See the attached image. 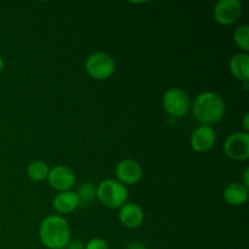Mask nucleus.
I'll use <instances>...</instances> for the list:
<instances>
[{
  "instance_id": "obj_22",
  "label": "nucleus",
  "mask_w": 249,
  "mask_h": 249,
  "mask_svg": "<svg viewBox=\"0 0 249 249\" xmlns=\"http://www.w3.org/2000/svg\"><path fill=\"white\" fill-rule=\"evenodd\" d=\"M248 174H249V169L247 168V169L245 170V173H243V180H245V186L246 187H248V185H249V180H248Z\"/></svg>"
},
{
  "instance_id": "obj_14",
  "label": "nucleus",
  "mask_w": 249,
  "mask_h": 249,
  "mask_svg": "<svg viewBox=\"0 0 249 249\" xmlns=\"http://www.w3.org/2000/svg\"><path fill=\"white\" fill-rule=\"evenodd\" d=\"M230 71L238 80L249 82V56L247 53H236L230 60Z\"/></svg>"
},
{
  "instance_id": "obj_1",
  "label": "nucleus",
  "mask_w": 249,
  "mask_h": 249,
  "mask_svg": "<svg viewBox=\"0 0 249 249\" xmlns=\"http://www.w3.org/2000/svg\"><path fill=\"white\" fill-rule=\"evenodd\" d=\"M41 243L49 249L67 247L71 240V230L65 218L60 215H49L41 221L39 228Z\"/></svg>"
},
{
  "instance_id": "obj_20",
  "label": "nucleus",
  "mask_w": 249,
  "mask_h": 249,
  "mask_svg": "<svg viewBox=\"0 0 249 249\" xmlns=\"http://www.w3.org/2000/svg\"><path fill=\"white\" fill-rule=\"evenodd\" d=\"M125 249H147V248H146V246L141 245V243H131V245H129Z\"/></svg>"
},
{
  "instance_id": "obj_2",
  "label": "nucleus",
  "mask_w": 249,
  "mask_h": 249,
  "mask_svg": "<svg viewBox=\"0 0 249 249\" xmlns=\"http://www.w3.org/2000/svg\"><path fill=\"white\" fill-rule=\"evenodd\" d=\"M192 113L202 125H212L223 118L225 113V104L216 92H202L195 100Z\"/></svg>"
},
{
  "instance_id": "obj_18",
  "label": "nucleus",
  "mask_w": 249,
  "mask_h": 249,
  "mask_svg": "<svg viewBox=\"0 0 249 249\" xmlns=\"http://www.w3.org/2000/svg\"><path fill=\"white\" fill-rule=\"evenodd\" d=\"M84 249H108L107 242L102 238H92L87 243Z\"/></svg>"
},
{
  "instance_id": "obj_11",
  "label": "nucleus",
  "mask_w": 249,
  "mask_h": 249,
  "mask_svg": "<svg viewBox=\"0 0 249 249\" xmlns=\"http://www.w3.org/2000/svg\"><path fill=\"white\" fill-rule=\"evenodd\" d=\"M119 220L126 228H138L142 224L143 220L142 209L135 203L123 204L121 207V211H119Z\"/></svg>"
},
{
  "instance_id": "obj_19",
  "label": "nucleus",
  "mask_w": 249,
  "mask_h": 249,
  "mask_svg": "<svg viewBox=\"0 0 249 249\" xmlns=\"http://www.w3.org/2000/svg\"><path fill=\"white\" fill-rule=\"evenodd\" d=\"M67 249H84V246L80 241H73V242L68 243Z\"/></svg>"
},
{
  "instance_id": "obj_4",
  "label": "nucleus",
  "mask_w": 249,
  "mask_h": 249,
  "mask_svg": "<svg viewBox=\"0 0 249 249\" xmlns=\"http://www.w3.org/2000/svg\"><path fill=\"white\" fill-rule=\"evenodd\" d=\"M114 67L116 66L113 58L105 53H91L85 62L88 74L97 80H105L111 77L114 72Z\"/></svg>"
},
{
  "instance_id": "obj_23",
  "label": "nucleus",
  "mask_w": 249,
  "mask_h": 249,
  "mask_svg": "<svg viewBox=\"0 0 249 249\" xmlns=\"http://www.w3.org/2000/svg\"><path fill=\"white\" fill-rule=\"evenodd\" d=\"M2 67H4V60H2V57L0 56V72H1Z\"/></svg>"
},
{
  "instance_id": "obj_13",
  "label": "nucleus",
  "mask_w": 249,
  "mask_h": 249,
  "mask_svg": "<svg viewBox=\"0 0 249 249\" xmlns=\"http://www.w3.org/2000/svg\"><path fill=\"white\" fill-rule=\"evenodd\" d=\"M248 198V189L240 182H232L224 190V199L230 206H241Z\"/></svg>"
},
{
  "instance_id": "obj_10",
  "label": "nucleus",
  "mask_w": 249,
  "mask_h": 249,
  "mask_svg": "<svg viewBox=\"0 0 249 249\" xmlns=\"http://www.w3.org/2000/svg\"><path fill=\"white\" fill-rule=\"evenodd\" d=\"M216 140L215 130L211 125H201L191 134V146L197 152H207L214 146Z\"/></svg>"
},
{
  "instance_id": "obj_21",
  "label": "nucleus",
  "mask_w": 249,
  "mask_h": 249,
  "mask_svg": "<svg viewBox=\"0 0 249 249\" xmlns=\"http://www.w3.org/2000/svg\"><path fill=\"white\" fill-rule=\"evenodd\" d=\"M248 118H249V113H246L245 117H243V126H245V129H246V133H247V130L249 129Z\"/></svg>"
},
{
  "instance_id": "obj_15",
  "label": "nucleus",
  "mask_w": 249,
  "mask_h": 249,
  "mask_svg": "<svg viewBox=\"0 0 249 249\" xmlns=\"http://www.w3.org/2000/svg\"><path fill=\"white\" fill-rule=\"evenodd\" d=\"M49 170L50 169L45 162L34 160V162L29 163V165L27 167V174L34 181H43V180L48 179Z\"/></svg>"
},
{
  "instance_id": "obj_9",
  "label": "nucleus",
  "mask_w": 249,
  "mask_h": 249,
  "mask_svg": "<svg viewBox=\"0 0 249 249\" xmlns=\"http://www.w3.org/2000/svg\"><path fill=\"white\" fill-rule=\"evenodd\" d=\"M116 177L121 184L134 185L142 178V169L140 164L134 160H123L117 164Z\"/></svg>"
},
{
  "instance_id": "obj_7",
  "label": "nucleus",
  "mask_w": 249,
  "mask_h": 249,
  "mask_svg": "<svg viewBox=\"0 0 249 249\" xmlns=\"http://www.w3.org/2000/svg\"><path fill=\"white\" fill-rule=\"evenodd\" d=\"M242 14V4L238 0H220L214 7V17L216 22L228 26L240 18Z\"/></svg>"
},
{
  "instance_id": "obj_24",
  "label": "nucleus",
  "mask_w": 249,
  "mask_h": 249,
  "mask_svg": "<svg viewBox=\"0 0 249 249\" xmlns=\"http://www.w3.org/2000/svg\"><path fill=\"white\" fill-rule=\"evenodd\" d=\"M60 249H67V247H65V248H60Z\"/></svg>"
},
{
  "instance_id": "obj_16",
  "label": "nucleus",
  "mask_w": 249,
  "mask_h": 249,
  "mask_svg": "<svg viewBox=\"0 0 249 249\" xmlns=\"http://www.w3.org/2000/svg\"><path fill=\"white\" fill-rule=\"evenodd\" d=\"M77 196L79 198V206L80 204H83V206L89 204L96 197V189H95L91 182H84L78 189Z\"/></svg>"
},
{
  "instance_id": "obj_17",
  "label": "nucleus",
  "mask_w": 249,
  "mask_h": 249,
  "mask_svg": "<svg viewBox=\"0 0 249 249\" xmlns=\"http://www.w3.org/2000/svg\"><path fill=\"white\" fill-rule=\"evenodd\" d=\"M233 39H235L236 45L242 50H249V26L243 24L240 26L233 33Z\"/></svg>"
},
{
  "instance_id": "obj_6",
  "label": "nucleus",
  "mask_w": 249,
  "mask_h": 249,
  "mask_svg": "<svg viewBox=\"0 0 249 249\" xmlns=\"http://www.w3.org/2000/svg\"><path fill=\"white\" fill-rule=\"evenodd\" d=\"M226 156L235 160H246L249 157L248 133H235L226 139L224 143Z\"/></svg>"
},
{
  "instance_id": "obj_5",
  "label": "nucleus",
  "mask_w": 249,
  "mask_h": 249,
  "mask_svg": "<svg viewBox=\"0 0 249 249\" xmlns=\"http://www.w3.org/2000/svg\"><path fill=\"white\" fill-rule=\"evenodd\" d=\"M162 104L167 113L172 117H182L189 112V95L181 89L172 88L164 94Z\"/></svg>"
},
{
  "instance_id": "obj_8",
  "label": "nucleus",
  "mask_w": 249,
  "mask_h": 249,
  "mask_svg": "<svg viewBox=\"0 0 249 249\" xmlns=\"http://www.w3.org/2000/svg\"><path fill=\"white\" fill-rule=\"evenodd\" d=\"M49 184L53 189L60 192L70 191L75 184V174L70 167L66 165H56L49 170Z\"/></svg>"
},
{
  "instance_id": "obj_3",
  "label": "nucleus",
  "mask_w": 249,
  "mask_h": 249,
  "mask_svg": "<svg viewBox=\"0 0 249 249\" xmlns=\"http://www.w3.org/2000/svg\"><path fill=\"white\" fill-rule=\"evenodd\" d=\"M96 197L108 208H121L128 198V190L118 180H104L96 189Z\"/></svg>"
},
{
  "instance_id": "obj_12",
  "label": "nucleus",
  "mask_w": 249,
  "mask_h": 249,
  "mask_svg": "<svg viewBox=\"0 0 249 249\" xmlns=\"http://www.w3.org/2000/svg\"><path fill=\"white\" fill-rule=\"evenodd\" d=\"M53 206L55 211L60 214L72 213L79 207V198H78L77 194L72 191L60 192L53 198Z\"/></svg>"
}]
</instances>
